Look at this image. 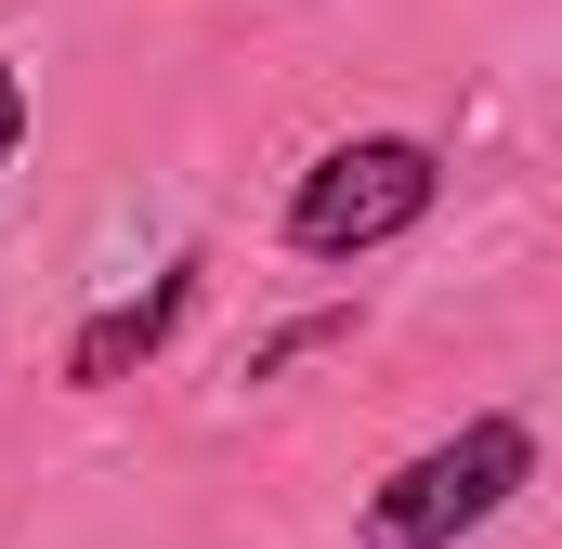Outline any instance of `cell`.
<instances>
[{"label":"cell","mask_w":562,"mask_h":549,"mask_svg":"<svg viewBox=\"0 0 562 549\" xmlns=\"http://www.w3.org/2000/svg\"><path fill=\"white\" fill-rule=\"evenodd\" d=\"M431 197H445V157H431L419 132H353V144H327V157L288 183V249H301V262H367V249L419 236Z\"/></svg>","instance_id":"1"},{"label":"cell","mask_w":562,"mask_h":549,"mask_svg":"<svg viewBox=\"0 0 562 549\" xmlns=\"http://www.w3.org/2000/svg\"><path fill=\"white\" fill-rule=\"evenodd\" d=\"M524 484H537V432L524 418H458L445 445H419L367 497V549H458L471 524H497Z\"/></svg>","instance_id":"2"},{"label":"cell","mask_w":562,"mask_h":549,"mask_svg":"<svg viewBox=\"0 0 562 549\" xmlns=\"http://www.w3.org/2000/svg\"><path fill=\"white\" fill-rule=\"evenodd\" d=\"M183 314H196V262H170V274H144L132 301H105L79 340H66V380L79 393H105V380H132V367H157L170 340H183Z\"/></svg>","instance_id":"3"},{"label":"cell","mask_w":562,"mask_h":549,"mask_svg":"<svg viewBox=\"0 0 562 549\" xmlns=\"http://www.w3.org/2000/svg\"><path fill=\"white\" fill-rule=\"evenodd\" d=\"M314 340H353V314H301V327H276V340L249 354V380H276V367H301Z\"/></svg>","instance_id":"4"},{"label":"cell","mask_w":562,"mask_h":549,"mask_svg":"<svg viewBox=\"0 0 562 549\" xmlns=\"http://www.w3.org/2000/svg\"><path fill=\"white\" fill-rule=\"evenodd\" d=\"M26 144V79H13V53H0V157Z\"/></svg>","instance_id":"5"}]
</instances>
